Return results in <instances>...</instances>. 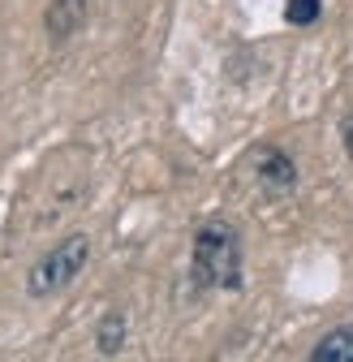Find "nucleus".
Here are the masks:
<instances>
[{
  "mask_svg": "<svg viewBox=\"0 0 353 362\" xmlns=\"http://www.w3.org/2000/svg\"><path fill=\"white\" fill-rule=\"evenodd\" d=\"M190 281L198 289H241V238L233 224L207 220L194 233Z\"/></svg>",
  "mask_w": 353,
  "mask_h": 362,
  "instance_id": "obj_1",
  "label": "nucleus"
},
{
  "mask_svg": "<svg viewBox=\"0 0 353 362\" xmlns=\"http://www.w3.org/2000/svg\"><path fill=\"white\" fill-rule=\"evenodd\" d=\"M86 259H91V238H86V233H69V238H61L56 246H48V255H43V259L30 267L26 293H30V298H52V293L69 289V285L82 276Z\"/></svg>",
  "mask_w": 353,
  "mask_h": 362,
  "instance_id": "obj_2",
  "label": "nucleus"
},
{
  "mask_svg": "<svg viewBox=\"0 0 353 362\" xmlns=\"http://www.w3.org/2000/svg\"><path fill=\"white\" fill-rule=\"evenodd\" d=\"M254 177H258V186L263 190H272V194H289L297 186V164L280 151V147H263L254 156Z\"/></svg>",
  "mask_w": 353,
  "mask_h": 362,
  "instance_id": "obj_3",
  "label": "nucleus"
},
{
  "mask_svg": "<svg viewBox=\"0 0 353 362\" xmlns=\"http://www.w3.org/2000/svg\"><path fill=\"white\" fill-rule=\"evenodd\" d=\"M311 362H353V328L340 324V328L323 332L319 345L311 349Z\"/></svg>",
  "mask_w": 353,
  "mask_h": 362,
  "instance_id": "obj_5",
  "label": "nucleus"
},
{
  "mask_svg": "<svg viewBox=\"0 0 353 362\" xmlns=\"http://www.w3.org/2000/svg\"><path fill=\"white\" fill-rule=\"evenodd\" d=\"M323 13V0H285V22L289 26H315Z\"/></svg>",
  "mask_w": 353,
  "mask_h": 362,
  "instance_id": "obj_7",
  "label": "nucleus"
},
{
  "mask_svg": "<svg viewBox=\"0 0 353 362\" xmlns=\"http://www.w3.org/2000/svg\"><path fill=\"white\" fill-rule=\"evenodd\" d=\"M86 22V0H48V13H43V26H48L52 43H65L82 30Z\"/></svg>",
  "mask_w": 353,
  "mask_h": 362,
  "instance_id": "obj_4",
  "label": "nucleus"
},
{
  "mask_svg": "<svg viewBox=\"0 0 353 362\" xmlns=\"http://www.w3.org/2000/svg\"><path fill=\"white\" fill-rule=\"evenodd\" d=\"M345 151H349V156H353V112H349V117H345Z\"/></svg>",
  "mask_w": 353,
  "mask_h": 362,
  "instance_id": "obj_8",
  "label": "nucleus"
},
{
  "mask_svg": "<svg viewBox=\"0 0 353 362\" xmlns=\"http://www.w3.org/2000/svg\"><path fill=\"white\" fill-rule=\"evenodd\" d=\"M125 337H129V324H125V315H121V310H108L104 320L95 324V345H100V354H104V358L121 354Z\"/></svg>",
  "mask_w": 353,
  "mask_h": 362,
  "instance_id": "obj_6",
  "label": "nucleus"
}]
</instances>
